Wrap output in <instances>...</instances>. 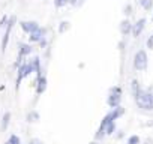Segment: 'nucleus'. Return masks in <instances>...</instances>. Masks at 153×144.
<instances>
[{
  "mask_svg": "<svg viewBox=\"0 0 153 144\" xmlns=\"http://www.w3.org/2000/svg\"><path fill=\"white\" fill-rule=\"evenodd\" d=\"M14 23H15V17H11V20H9V23H8V26H6L5 35H3V38H2V53H5L6 48H8V42H9V36H11Z\"/></svg>",
  "mask_w": 153,
  "mask_h": 144,
  "instance_id": "39448f33",
  "label": "nucleus"
},
{
  "mask_svg": "<svg viewBox=\"0 0 153 144\" xmlns=\"http://www.w3.org/2000/svg\"><path fill=\"white\" fill-rule=\"evenodd\" d=\"M29 39H30V42H41V41L44 39V30L39 29V30L33 32V33L29 36Z\"/></svg>",
  "mask_w": 153,
  "mask_h": 144,
  "instance_id": "f8f14e48",
  "label": "nucleus"
},
{
  "mask_svg": "<svg viewBox=\"0 0 153 144\" xmlns=\"http://www.w3.org/2000/svg\"><path fill=\"white\" fill-rule=\"evenodd\" d=\"M105 132H107V135H113L116 132V122H110L105 128Z\"/></svg>",
  "mask_w": 153,
  "mask_h": 144,
  "instance_id": "f3484780",
  "label": "nucleus"
},
{
  "mask_svg": "<svg viewBox=\"0 0 153 144\" xmlns=\"http://www.w3.org/2000/svg\"><path fill=\"white\" fill-rule=\"evenodd\" d=\"M20 26H21L23 32H26L27 35H32L33 32H36V30H39V29H41V27H39V24H38L36 21H21V23H20Z\"/></svg>",
  "mask_w": 153,
  "mask_h": 144,
  "instance_id": "423d86ee",
  "label": "nucleus"
},
{
  "mask_svg": "<svg viewBox=\"0 0 153 144\" xmlns=\"http://www.w3.org/2000/svg\"><path fill=\"white\" fill-rule=\"evenodd\" d=\"M122 87L119 86H114L108 90V98H107V104L110 108H116V107H120V102H122Z\"/></svg>",
  "mask_w": 153,
  "mask_h": 144,
  "instance_id": "f03ea898",
  "label": "nucleus"
},
{
  "mask_svg": "<svg viewBox=\"0 0 153 144\" xmlns=\"http://www.w3.org/2000/svg\"><path fill=\"white\" fill-rule=\"evenodd\" d=\"M9 20H11V17H8V15H3V17H2V20H0V27H5V26H8Z\"/></svg>",
  "mask_w": 153,
  "mask_h": 144,
  "instance_id": "5701e85b",
  "label": "nucleus"
},
{
  "mask_svg": "<svg viewBox=\"0 0 153 144\" xmlns=\"http://www.w3.org/2000/svg\"><path fill=\"white\" fill-rule=\"evenodd\" d=\"M152 21H153V17H152Z\"/></svg>",
  "mask_w": 153,
  "mask_h": 144,
  "instance_id": "7c9ffc66",
  "label": "nucleus"
},
{
  "mask_svg": "<svg viewBox=\"0 0 153 144\" xmlns=\"http://www.w3.org/2000/svg\"><path fill=\"white\" fill-rule=\"evenodd\" d=\"M132 27H134V24L129 21V20H123V21H120V26H119V29H120V33L122 35H129V33H132Z\"/></svg>",
  "mask_w": 153,
  "mask_h": 144,
  "instance_id": "9d476101",
  "label": "nucleus"
},
{
  "mask_svg": "<svg viewBox=\"0 0 153 144\" xmlns=\"http://www.w3.org/2000/svg\"><path fill=\"white\" fill-rule=\"evenodd\" d=\"M26 119H27L29 123H36V122L39 120V113H38V111H30Z\"/></svg>",
  "mask_w": 153,
  "mask_h": 144,
  "instance_id": "dca6fc26",
  "label": "nucleus"
},
{
  "mask_svg": "<svg viewBox=\"0 0 153 144\" xmlns=\"http://www.w3.org/2000/svg\"><path fill=\"white\" fill-rule=\"evenodd\" d=\"M9 123H11V113L9 111H6L5 114H3V117H2V131H6L8 128H9Z\"/></svg>",
  "mask_w": 153,
  "mask_h": 144,
  "instance_id": "ddd939ff",
  "label": "nucleus"
},
{
  "mask_svg": "<svg viewBox=\"0 0 153 144\" xmlns=\"http://www.w3.org/2000/svg\"><path fill=\"white\" fill-rule=\"evenodd\" d=\"M69 2H71V0H54V6H56V8H63V6H66Z\"/></svg>",
  "mask_w": 153,
  "mask_h": 144,
  "instance_id": "412c9836",
  "label": "nucleus"
},
{
  "mask_svg": "<svg viewBox=\"0 0 153 144\" xmlns=\"http://www.w3.org/2000/svg\"><path fill=\"white\" fill-rule=\"evenodd\" d=\"M89 144H99L98 141H92V143H89Z\"/></svg>",
  "mask_w": 153,
  "mask_h": 144,
  "instance_id": "c85d7f7f",
  "label": "nucleus"
},
{
  "mask_svg": "<svg viewBox=\"0 0 153 144\" xmlns=\"http://www.w3.org/2000/svg\"><path fill=\"white\" fill-rule=\"evenodd\" d=\"M144 144H153V140L152 138H146L144 140Z\"/></svg>",
  "mask_w": 153,
  "mask_h": 144,
  "instance_id": "bb28decb",
  "label": "nucleus"
},
{
  "mask_svg": "<svg viewBox=\"0 0 153 144\" xmlns=\"http://www.w3.org/2000/svg\"><path fill=\"white\" fill-rule=\"evenodd\" d=\"M140 143H141V140L138 135H131L128 138V144H140Z\"/></svg>",
  "mask_w": 153,
  "mask_h": 144,
  "instance_id": "aec40b11",
  "label": "nucleus"
},
{
  "mask_svg": "<svg viewBox=\"0 0 153 144\" xmlns=\"http://www.w3.org/2000/svg\"><path fill=\"white\" fill-rule=\"evenodd\" d=\"M29 144H42V141H41V140H38V138H33V140H30V141H29Z\"/></svg>",
  "mask_w": 153,
  "mask_h": 144,
  "instance_id": "393cba45",
  "label": "nucleus"
},
{
  "mask_svg": "<svg viewBox=\"0 0 153 144\" xmlns=\"http://www.w3.org/2000/svg\"><path fill=\"white\" fill-rule=\"evenodd\" d=\"M149 65V57L144 50H138L134 56V68L137 71H146Z\"/></svg>",
  "mask_w": 153,
  "mask_h": 144,
  "instance_id": "7ed1b4c3",
  "label": "nucleus"
},
{
  "mask_svg": "<svg viewBox=\"0 0 153 144\" xmlns=\"http://www.w3.org/2000/svg\"><path fill=\"white\" fill-rule=\"evenodd\" d=\"M47 84H48V81H47V77H45V75H41L39 78H36L35 87H36V95H38V96H41V95L47 90Z\"/></svg>",
  "mask_w": 153,
  "mask_h": 144,
  "instance_id": "0eeeda50",
  "label": "nucleus"
},
{
  "mask_svg": "<svg viewBox=\"0 0 153 144\" xmlns=\"http://www.w3.org/2000/svg\"><path fill=\"white\" fill-rule=\"evenodd\" d=\"M66 30H69V21H62L59 24V33H65Z\"/></svg>",
  "mask_w": 153,
  "mask_h": 144,
  "instance_id": "a211bd4d",
  "label": "nucleus"
},
{
  "mask_svg": "<svg viewBox=\"0 0 153 144\" xmlns=\"http://www.w3.org/2000/svg\"><path fill=\"white\" fill-rule=\"evenodd\" d=\"M131 11H132V8H131V6H129V5H128V6H126V8H125V15H129V14H132V12H131Z\"/></svg>",
  "mask_w": 153,
  "mask_h": 144,
  "instance_id": "a878e982",
  "label": "nucleus"
},
{
  "mask_svg": "<svg viewBox=\"0 0 153 144\" xmlns=\"http://www.w3.org/2000/svg\"><path fill=\"white\" fill-rule=\"evenodd\" d=\"M8 141H9V144H21V140L18 135H11Z\"/></svg>",
  "mask_w": 153,
  "mask_h": 144,
  "instance_id": "4be33fe9",
  "label": "nucleus"
},
{
  "mask_svg": "<svg viewBox=\"0 0 153 144\" xmlns=\"http://www.w3.org/2000/svg\"><path fill=\"white\" fill-rule=\"evenodd\" d=\"M146 45H147V48H150V50H153V33L149 36V39H147V42H146Z\"/></svg>",
  "mask_w": 153,
  "mask_h": 144,
  "instance_id": "b1692460",
  "label": "nucleus"
},
{
  "mask_svg": "<svg viewBox=\"0 0 153 144\" xmlns=\"http://www.w3.org/2000/svg\"><path fill=\"white\" fill-rule=\"evenodd\" d=\"M138 5L144 9V11H150L153 8V0H138Z\"/></svg>",
  "mask_w": 153,
  "mask_h": 144,
  "instance_id": "2eb2a0df",
  "label": "nucleus"
},
{
  "mask_svg": "<svg viewBox=\"0 0 153 144\" xmlns=\"http://www.w3.org/2000/svg\"><path fill=\"white\" fill-rule=\"evenodd\" d=\"M32 72H35L33 71V68H32V65L27 62V63H23L20 68H18V75H17V90L20 89V84H21V81L24 80V78H27Z\"/></svg>",
  "mask_w": 153,
  "mask_h": 144,
  "instance_id": "20e7f679",
  "label": "nucleus"
},
{
  "mask_svg": "<svg viewBox=\"0 0 153 144\" xmlns=\"http://www.w3.org/2000/svg\"><path fill=\"white\" fill-rule=\"evenodd\" d=\"M122 137H123V132H122V131H120V132H119V134H117V138H122Z\"/></svg>",
  "mask_w": 153,
  "mask_h": 144,
  "instance_id": "cd10ccee",
  "label": "nucleus"
},
{
  "mask_svg": "<svg viewBox=\"0 0 153 144\" xmlns=\"http://www.w3.org/2000/svg\"><path fill=\"white\" fill-rule=\"evenodd\" d=\"M84 2H86V0H71L69 5L74 6V8H81V6L84 5Z\"/></svg>",
  "mask_w": 153,
  "mask_h": 144,
  "instance_id": "6ab92c4d",
  "label": "nucleus"
},
{
  "mask_svg": "<svg viewBox=\"0 0 153 144\" xmlns=\"http://www.w3.org/2000/svg\"><path fill=\"white\" fill-rule=\"evenodd\" d=\"M144 27H146V18H140V20L134 24V27H132V35H134V38H138V36L143 33Z\"/></svg>",
  "mask_w": 153,
  "mask_h": 144,
  "instance_id": "6e6552de",
  "label": "nucleus"
},
{
  "mask_svg": "<svg viewBox=\"0 0 153 144\" xmlns=\"http://www.w3.org/2000/svg\"><path fill=\"white\" fill-rule=\"evenodd\" d=\"M140 90H141V86H140L138 80H132V81H131V93H132V96L135 98V96L140 93Z\"/></svg>",
  "mask_w": 153,
  "mask_h": 144,
  "instance_id": "4468645a",
  "label": "nucleus"
},
{
  "mask_svg": "<svg viewBox=\"0 0 153 144\" xmlns=\"http://www.w3.org/2000/svg\"><path fill=\"white\" fill-rule=\"evenodd\" d=\"M125 114V108L120 105V107H116V108H111V111H110V116L113 117V120H117L119 117H122Z\"/></svg>",
  "mask_w": 153,
  "mask_h": 144,
  "instance_id": "9b49d317",
  "label": "nucleus"
},
{
  "mask_svg": "<svg viewBox=\"0 0 153 144\" xmlns=\"http://www.w3.org/2000/svg\"><path fill=\"white\" fill-rule=\"evenodd\" d=\"M32 51H33V48H32L30 44L21 42V44L18 45V57H27V56L32 54Z\"/></svg>",
  "mask_w": 153,
  "mask_h": 144,
  "instance_id": "1a4fd4ad",
  "label": "nucleus"
},
{
  "mask_svg": "<svg viewBox=\"0 0 153 144\" xmlns=\"http://www.w3.org/2000/svg\"><path fill=\"white\" fill-rule=\"evenodd\" d=\"M135 104L141 110H146V111L153 110V93H150L149 90L141 89L140 93L135 96Z\"/></svg>",
  "mask_w": 153,
  "mask_h": 144,
  "instance_id": "f257e3e1",
  "label": "nucleus"
},
{
  "mask_svg": "<svg viewBox=\"0 0 153 144\" xmlns=\"http://www.w3.org/2000/svg\"><path fill=\"white\" fill-rule=\"evenodd\" d=\"M5 144H9V141H6V143H5Z\"/></svg>",
  "mask_w": 153,
  "mask_h": 144,
  "instance_id": "c756f323",
  "label": "nucleus"
}]
</instances>
